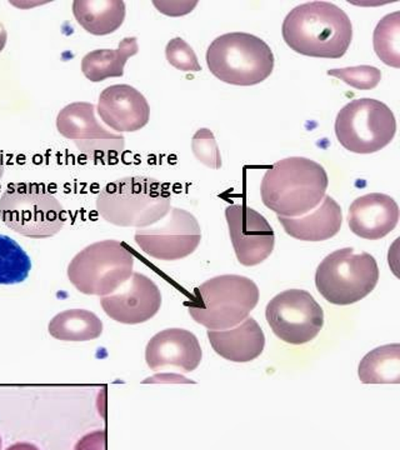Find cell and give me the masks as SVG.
Returning a JSON list of instances; mask_svg holds the SVG:
<instances>
[{
    "instance_id": "277c9868",
    "label": "cell",
    "mask_w": 400,
    "mask_h": 450,
    "mask_svg": "<svg viewBox=\"0 0 400 450\" xmlns=\"http://www.w3.org/2000/svg\"><path fill=\"white\" fill-rule=\"evenodd\" d=\"M259 297V288L249 278L219 275L195 288L185 305L198 324L209 330H227L249 317Z\"/></svg>"
},
{
    "instance_id": "d6986e66",
    "label": "cell",
    "mask_w": 400,
    "mask_h": 450,
    "mask_svg": "<svg viewBox=\"0 0 400 450\" xmlns=\"http://www.w3.org/2000/svg\"><path fill=\"white\" fill-rule=\"evenodd\" d=\"M288 236L303 242H323L339 233L343 214L339 204L325 195L318 208L298 218L278 217Z\"/></svg>"
},
{
    "instance_id": "836d02e7",
    "label": "cell",
    "mask_w": 400,
    "mask_h": 450,
    "mask_svg": "<svg viewBox=\"0 0 400 450\" xmlns=\"http://www.w3.org/2000/svg\"><path fill=\"white\" fill-rule=\"evenodd\" d=\"M4 176V159H3V155L0 153V181Z\"/></svg>"
},
{
    "instance_id": "603a6c76",
    "label": "cell",
    "mask_w": 400,
    "mask_h": 450,
    "mask_svg": "<svg viewBox=\"0 0 400 450\" xmlns=\"http://www.w3.org/2000/svg\"><path fill=\"white\" fill-rule=\"evenodd\" d=\"M364 384H398L400 382V346L387 344L369 351L359 364Z\"/></svg>"
},
{
    "instance_id": "f1b7e54d",
    "label": "cell",
    "mask_w": 400,
    "mask_h": 450,
    "mask_svg": "<svg viewBox=\"0 0 400 450\" xmlns=\"http://www.w3.org/2000/svg\"><path fill=\"white\" fill-rule=\"evenodd\" d=\"M153 6H156L161 13L169 16V17H182V16L192 13L195 6H198V1L196 0H193V1H189V0H184V1L183 0L182 1L180 0H175V1L154 0Z\"/></svg>"
},
{
    "instance_id": "4fadbf2b",
    "label": "cell",
    "mask_w": 400,
    "mask_h": 450,
    "mask_svg": "<svg viewBox=\"0 0 400 450\" xmlns=\"http://www.w3.org/2000/svg\"><path fill=\"white\" fill-rule=\"evenodd\" d=\"M229 236L237 259L244 267H254L272 255L275 234L268 220L245 204H232L225 209Z\"/></svg>"
},
{
    "instance_id": "4316f807",
    "label": "cell",
    "mask_w": 400,
    "mask_h": 450,
    "mask_svg": "<svg viewBox=\"0 0 400 450\" xmlns=\"http://www.w3.org/2000/svg\"><path fill=\"white\" fill-rule=\"evenodd\" d=\"M192 150L196 160L211 169L222 168V155L214 134L206 128H200L192 140Z\"/></svg>"
},
{
    "instance_id": "f546056e",
    "label": "cell",
    "mask_w": 400,
    "mask_h": 450,
    "mask_svg": "<svg viewBox=\"0 0 400 450\" xmlns=\"http://www.w3.org/2000/svg\"><path fill=\"white\" fill-rule=\"evenodd\" d=\"M106 434L104 430H94L92 433L85 434L78 440L74 450H106Z\"/></svg>"
},
{
    "instance_id": "8fae6325",
    "label": "cell",
    "mask_w": 400,
    "mask_h": 450,
    "mask_svg": "<svg viewBox=\"0 0 400 450\" xmlns=\"http://www.w3.org/2000/svg\"><path fill=\"white\" fill-rule=\"evenodd\" d=\"M268 324L280 341L306 344L317 338L324 324L323 309L309 291L289 289L268 303Z\"/></svg>"
},
{
    "instance_id": "e575fe53",
    "label": "cell",
    "mask_w": 400,
    "mask_h": 450,
    "mask_svg": "<svg viewBox=\"0 0 400 450\" xmlns=\"http://www.w3.org/2000/svg\"><path fill=\"white\" fill-rule=\"evenodd\" d=\"M1 444H3V440H1V437H0V450H1Z\"/></svg>"
},
{
    "instance_id": "4dcf8cb0",
    "label": "cell",
    "mask_w": 400,
    "mask_h": 450,
    "mask_svg": "<svg viewBox=\"0 0 400 450\" xmlns=\"http://www.w3.org/2000/svg\"><path fill=\"white\" fill-rule=\"evenodd\" d=\"M169 382L189 383L188 379L184 378L182 375H177V374H161V375H156V377H151V378L144 380V383H169Z\"/></svg>"
},
{
    "instance_id": "6da1fadb",
    "label": "cell",
    "mask_w": 400,
    "mask_h": 450,
    "mask_svg": "<svg viewBox=\"0 0 400 450\" xmlns=\"http://www.w3.org/2000/svg\"><path fill=\"white\" fill-rule=\"evenodd\" d=\"M285 44L298 54L339 59L349 49L353 25L348 14L329 1L295 6L282 27Z\"/></svg>"
},
{
    "instance_id": "30bf717a",
    "label": "cell",
    "mask_w": 400,
    "mask_h": 450,
    "mask_svg": "<svg viewBox=\"0 0 400 450\" xmlns=\"http://www.w3.org/2000/svg\"><path fill=\"white\" fill-rule=\"evenodd\" d=\"M56 129L95 164L117 163L125 149L122 134L111 133L101 126L95 116L94 105L88 102L64 107L56 116Z\"/></svg>"
},
{
    "instance_id": "7c38bea8",
    "label": "cell",
    "mask_w": 400,
    "mask_h": 450,
    "mask_svg": "<svg viewBox=\"0 0 400 450\" xmlns=\"http://www.w3.org/2000/svg\"><path fill=\"white\" fill-rule=\"evenodd\" d=\"M135 243L151 258L174 262L189 257L201 241L200 225L194 215L172 208L159 223L135 231Z\"/></svg>"
},
{
    "instance_id": "7a4b0ae2",
    "label": "cell",
    "mask_w": 400,
    "mask_h": 450,
    "mask_svg": "<svg viewBox=\"0 0 400 450\" xmlns=\"http://www.w3.org/2000/svg\"><path fill=\"white\" fill-rule=\"evenodd\" d=\"M328 186L323 165L304 157H290L277 162L263 176L261 200L278 217L298 218L322 203Z\"/></svg>"
},
{
    "instance_id": "8992f818",
    "label": "cell",
    "mask_w": 400,
    "mask_h": 450,
    "mask_svg": "<svg viewBox=\"0 0 400 450\" xmlns=\"http://www.w3.org/2000/svg\"><path fill=\"white\" fill-rule=\"evenodd\" d=\"M0 220L30 239L56 236L65 224V210L43 184H11L0 197Z\"/></svg>"
},
{
    "instance_id": "cb8c5ba5",
    "label": "cell",
    "mask_w": 400,
    "mask_h": 450,
    "mask_svg": "<svg viewBox=\"0 0 400 450\" xmlns=\"http://www.w3.org/2000/svg\"><path fill=\"white\" fill-rule=\"evenodd\" d=\"M32 270L27 252L11 236L0 234V286L23 283Z\"/></svg>"
},
{
    "instance_id": "ffe728a7",
    "label": "cell",
    "mask_w": 400,
    "mask_h": 450,
    "mask_svg": "<svg viewBox=\"0 0 400 450\" xmlns=\"http://www.w3.org/2000/svg\"><path fill=\"white\" fill-rule=\"evenodd\" d=\"M127 8L123 0H75L73 16L85 32L103 37L117 32L125 20Z\"/></svg>"
},
{
    "instance_id": "5b68a950",
    "label": "cell",
    "mask_w": 400,
    "mask_h": 450,
    "mask_svg": "<svg viewBox=\"0 0 400 450\" xmlns=\"http://www.w3.org/2000/svg\"><path fill=\"white\" fill-rule=\"evenodd\" d=\"M206 64L219 80L251 87L267 80L274 69L270 47L253 34H223L206 50Z\"/></svg>"
},
{
    "instance_id": "1f68e13d",
    "label": "cell",
    "mask_w": 400,
    "mask_h": 450,
    "mask_svg": "<svg viewBox=\"0 0 400 450\" xmlns=\"http://www.w3.org/2000/svg\"><path fill=\"white\" fill-rule=\"evenodd\" d=\"M6 450H40L37 445L32 444V443H25V442H20V443H15V444L8 446Z\"/></svg>"
},
{
    "instance_id": "52a82bcc",
    "label": "cell",
    "mask_w": 400,
    "mask_h": 450,
    "mask_svg": "<svg viewBox=\"0 0 400 450\" xmlns=\"http://www.w3.org/2000/svg\"><path fill=\"white\" fill-rule=\"evenodd\" d=\"M134 255L122 242L106 239L84 248L68 265V278L85 296L106 297L133 274Z\"/></svg>"
},
{
    "instance_id": "9c48e42d",
    "label": "cell",
    "mask_w": 400,
    "mask_h": 450,
    "mask_svg": "<svg viewBox=\"0 0 400 450\" xmlns=\"http://www.w3.org/2000/svg\"><path fill=\"white\" fill-rule=\"evenodd\" d=\"M395 132L394 113L380 100H353L335 119L338 142L351 153H377L392 143Z\"/></svg>"
},
{
    "instance_id": "d4e9b609",
    "label": "cell",
    "mask_w": 400,
    "mask_h": 450,
    "mask_svg": "<svg viewBox=\"0 0 400 450\" xmlns=\"http://www.w3.org/2000/svg\"><path fill=\"white\" fill-rule=\"evenodd\" d=\"M373 44L384 64L400 68V11L385 16L378 23L373 35Z\"/></svg>"
},
{
    "instance_id": "83f0119b",
    "label": "cell",
    "mask_w": 400,
    "mask_h": 450,
    "mask_svg": "<svg viewBox=\"0 0 400 450\" xmlns=\"http://www.w3.org/2000/svg\"><path fill=\"white\" fill-rule=\"evenodd\" d=\"M165 56L170 66L182 72H200V66L196 54L184 39L174 38L165 48Z\"/></svg>"
},
{
    "instance_id": "ac0fdd59",
    "label": "cell",
    "mask_w": 400,
    "mask_h": 450,
    "mask_svg": "<svg viewBox=\"0 0 400 450\" xmlns=\"http://www.w3.org/2000/svg\"><path fill=\"white\" fill-rule=\"evenodd\" d=\"M208 338L218 355L229 362H251L261 357L265 346V335L253 318L245 319L233 329L208 330Z\"/></svg>"
},
{
    "instance_id": "484cf974",
    "label": "cell",
    "mask_w": 400,
    "mask_h": 450,
    "mask_svg": "<svg viewBox=\"0 0 400 450\" xmlns=\"http://www.w3.org/2000/svg\"><path fill=\"white\" fill-rule=\"evenodd\" d=\"M328 75L338 78L351 88L358 90H370L378 85L382 80V72L372 66H350L343 69L328 71Z\"/></svg>"
},
{
    "instance_id": "e0dca14e",
    "label": "cell",
    "mask_w": 400,
    "mask_h": 450,
    "mask_svg": "<svg viewBox=\"0 0 400 450\" xmlns=\"http://www.w3.org/2000/svg\"><path fill=\"white\" fill-rule=\"evenodd\" d=\"M398 221V204L382 193H370L356 198L348 213L350 231L368 241H379L388 236L394 231Z\"/></svg>"
},
{
    "instance_id": "7402d4cb",
    "label": "cell",
    "mask_w": 400,
    "mask_h": 450,
    "mask_svg": "<svg viewBox=\"0 0 400 450\" xmlns=\"http://www.w3.org/2000/svg\"><path fill=\"white\" fill-rule=\"evenodd\" d=\"M48 330L58 341H89L101 335L103 323L99 317L90 310L68 309L51 318Z\"/></svg>"
},
{
    "instance_id": "2e32d148",
    "label": "cell",
    "mask_w": 400,
    "mask_h": 450,
    "mask_svg": "<svg viewBox=\"0 0 400 450\" xmlns=\"http://www.w3.org/2000/svg\"><path fill=\"white\" fill-rule=\"evenodd\" d=\"M203 351L192 332L179 328L161 330L145 348V360L151 370L174 367L190 373L199 367Z\"/></svg>"
},
{
    "instance_id": "9a60e30c",
    "label": "cell",
    "mask_w": 400,
    "mask_h": 450,
    "mask_svg": "<svg viewBox=\"0 0 400 450\" xmlns=\"http://www.w3.org/2000/svg\"><path fill=\"white\" fill-rule=\"evenodd\" d=\"M96 111L101 121L117 133L138 132L150 119L148 100L128 84L104 89L100 93Z\"/></svg>"
},
{
    "instance_id": "5bb4252c",
    "label": "cell",
    "mask_w": 400,
    "mask_h": 450,
    "mask_svg": "<svg viewBox=\"0 0 400 450\" xmlns=\"http://www.w3.org/2000/svg\"><path fill=\"white\" fill-rule=\"evenodd\" d=\"M100 305L118 323L142 324L161 310V293L149 276L133 273L114 293L100 298Z\"/></svg>"
},
{
    "instance_id": "d6a6232c",
    "label": "cell",
    "mask_w": 400,
    "mask_h": 450,
    "mask_svg": "<svg viewBox=\"0 0 400 450\" xmlns=\"http://www.w3.org/2000/svg\"><path fill=\"white\" fill-rule=\"evenodd\" d=\"M6 40H8V33H6V27L3 25V23L0 22V53L6 48Z\"/></svg>"
},
{
    "instance_id": "3957f363",
    "label": "cell",
    "mask_w": 400,
    "mask_h": 450,
    "mask_svg": "<svg viewBox=\"0 0 400 450\" xmlns=\"http://www.w3.org/2000/svg\"><path fill=\"white\" fill-rule=\"evenodd\" d=\"M95 207L103 219L123 228H148L172 209V197L161 183L148 176H125L100 190Z\"/></svg>"
},
{
    "instance_id": "ba28073f",
    "label": "cell",
    "mask_w": 400,
    "mask_h": 450,
    "mask_svg": "<svg viewBox=\"0 0 400 450\" xmlns=\"http://www.w3.org/2000/svg\"><path fill=\"white\" fill-rule=\"evenodd\" d=\"M377 260L368 253L356 254L353 248L338 249L318 267L315 286L327 302L350 305L368 297L378 284Z\"/></svg>"
},
{
    "instance_id": "44dd1931",
    "label": "cell",
    "mask_w": 400,
    "mask_h": 450,
    "mask_svg": "<svg viewBox=\"0 0 400 450\" xmlns=\"http://www.w3.org/2000/svg\"><path fill=\"white\" fill-rule=\"evenodd\" d=\"M138 39L124 38L117 49L93 50L85 55L82 59V73L93 83L123 77L129 58L138 54Z\"/></svg>"
}]
</instances>
